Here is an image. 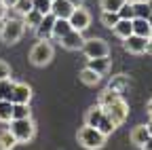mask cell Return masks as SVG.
<instances>
[{
    "label": "cell",
    "mask_w": 152,
    "mask_h": 150,
    "mask_svg": "<svg viewBox=\"0 0 152 150\" xmlns=\"http://www.w3.org/2000/svg\"><path fill=\"white\" fill-rule=\"evenodd\" d=\"M9 131L15 135L17 144H28L36 135V125L32 119H11Z\"/></svg>",
    "instance_id": "cell-1"
},
{
    "label": "cell",
    "mask_w": 152,
    "mask_h": 150,
    "mask_svg": "<svg viewBox=\"0 0 152 150\" xmlns=\"http://www.w3.org/2000/svg\"><path fill=\"white\" fill-rule=\"evenodd\" d=\"M78 142H80L87 150H99V148L106 144V135L99 133L97 127H89V125H85V127L78 131Z\"/></svg>",
    "instance_id": "cell-2"
},
{
    "label": "cell",
    "mask_w": 152,
    "mask_h": 150,
    "mask_svg": "<svg viewBox=\"0 0 152 150\" xmlns=\"http://www.w3.org/2000/svg\"><path fill=\"white\" fill-rule=\"evenodd\" d=\"M26 32V26L23 21L19 19H9V21H2L0 23V38H2L7 45H15L21 40V36Z\"/></svg>",
    "instance_id": "cell-3"
},
{
    "label": "cell",
    "mask_w": 152,
    "mask_h": 150,
    "mask_svg": "<svg viewBox=\"0 0 152 150\" xmlns=\"http://www.w3.org/2000/svg\"><path fill=\"white\" fill-rule=\"evenodd\" d=\"M80 51L85 53L87 59H97V57H108V55H110V47L102 38H89V40H85Z\"/></svg>",
    "instance_id": "cell-4"
},
{
    "label": "cell",
    "mask_w": 152,
    "mask_h": 150,
    "mask_svg": "<svg viewBox=\"0 0 152 150\" xmlns=\"http://www.w3.org/2000/svg\"><path fill=\"white\" fill-rule=\"evenodd\" d=\"M53 59V47L47 42V40H40L36 42L30 51V61L34 66H47L49 61Z\"/></svg>",
    "instance_id": "cell-5"
},
{
    "label": "cell",
    "mask_w": 152,
    "mask_h": 150,
    "mask_svg": "<svg viewBox=\"0 0 152 150\" xmlns=\"http://www.w3.org/2000/svg\"><path fill=\"white\" fill-rule=\"evenodd\" d=\"M104 112L114 121V125H123L125 121H127V116H129V104L121 97V100H116L114 104H110L108 108H104Z\"/></svg>",
    "instance_id": "cell-6"
},
{
    "label": "cell",
    "mask_w": 152,
    "mask_h": 150,
    "mask_svg": "<svg viewBox=\"0 0 152 150\" xmlns=\"http://www.w3.org/2000/svg\"><path fill=\"white\" fill-rule=\"evenodd\" d=\"M68 21H70L72 30H76V32H85V30L91 26V13H89L85 7H74L72 15L68 17Z\"/></svg>",
    "instance_id": "cell-7"
},
{
    "label": "cell",
    "mask_w": 152,
    "mask_h": 150,
    "mask_svg": "<svg viewBox=\"0 0 152 150\" xmlns=\"http://www.w3.org/2000/svg\"><path fill=\"white\" fill-rule=\"evenodd\" d=\"M59 42H61V47H64V49H68V51H80V49H83L85 38H83V32L70 30L66 36H61V38H59Z\"/></svg>",
    "instance_id": "cell-8"
},
{
    "label": "cell",
    "mask_w": 152,
    "mask_h": 150,
    "mask_svg": "<svg viewBox=\"0 0 152 150\" xmlns=\"http://www.w3.org/2000/svg\"><path fill=\"white\" fill-rule=\"evenodd\" d=\"M53 23H55V15H45L42 17V21L36 26V36H38V40H51L53 38Z\"/></svg>",
    "instance_id": "cell-9"
},
{
    "label": "cell",
    "mask_w": 152,
    "mask_h": 150,
    "mask_svg": "<svg viewBox=\"0 0 152 150\" xmlns=\"http://www.w3.org/2000/svg\"><path fill=\"white\" fill-rule=\"evenodd\" d=\"M32 100V89L26 83H15L11 93V104H30Z\"/></svg>",
    "instance_id": "cell-10"
},
{
    "label": "cell",
    "mask_w": 152,
    "mask_h": 150,
    "mask_svg": "<svg viewBox=\"0 0 152 150\" xmlns=\"http://www.w3.org/2000/svg\"><path fill=\"white\" fill-rule=\"evenodd\" d=\"M146 40H148V38H142V36L131 34V36H127V38H125L123 49H125L127 53H133V55H142V53H146Z\"/></svg>",
    "instance_id": "cell-11"
},
{
    "label": "cell",
    "mask_w": 152,
    "mask_h": 150,
    "mask_svg": "<svg viewBox=\"0 0 152 150\" xmlns=\"http://www.w3.org/2000/svg\"><path fill=\"white\" fill-rule=\"evenodd\" d=\"M74 11V4L68 0H53L51 2V15H55L57 19H68Z\"/></svg>",
    "instance_id": "cell-12"
},
{
    "label": "cell",
    "mask_w": 152,
    "mask_h": 150,
    "mask_svg": "<svg viewBox=\"0 0 152 150\" xmlns=\"http://www.w3.org/2000/svg\"><path fill=\"white\" fill-rule=\"evenodd\" d=\"M131 28L135 36H142V38H150L152 36V28L148 23V19H140V17H133L131 19Z\"/></svg>",
    "instance_id": "cell-13"
},
{
    "label": "cell",
    "mask_w": 152,
    "mask_h": 150,
    "mask_svg": "<svg viewBox=\"0 0 152 150\" xmlns=\"http://www.w3.org/2000/svg\"><path fill=\"white\" fill-rule=\"evenodd\" d=\"M102 116H104V108L97 104V106H91L89 110H87V114H85V125H89V127H97V123L102 121Z\"/></svg>",
    "instance_id": "cell-14"
},
{
    "label": "cell",
    "mask_w": 152,
    "mask_h": 150,
    "mask_svg": "<svg viewBox=\"0 0 152 150\" xmlns=\"http://www.w3.org/2000/svg\"><path fill=\"white\" fill-rule=\"evenodd\" d=\"M87 68H91L93 72H97V74H108L110 70V59L108 57H97V59H87Z\"/></svg>",
    "instance_id": "cell-15"
},
{
    "label": "cell",
    "mask_w": 152,
    "mask_h": 150,
    "mask_svg": "<svg viewBox=\"0 0 152 150\" xmlns=\"http://www.w3.org/2000/svg\"><path fill=\"white\" fill-rule=\"evenodd\" d=\"M150 135H148V129H146V125H137L135 129L131 131V144H135V146H144V142L148 140Z\"/></svg>",
    "instance_id": "cell-16"
},
{
    "label": "cell",
    "mask_w": 152,
    "mask_h": 150,
    "mask_svg": "<svg viewBox=\"0 0 152 150\" xmlns=\"http://www.w3.org/2000/svg\"><path fill=\"white\" fill-rule=\"evenodd\" d=\"M70 30H72V26H70L68 19H57V17H55V23H53V38L59 40L61 36H66Z\"/></svg>",
    "instance_id": "cell-17"
},
{
    "label": "cell",
    "mask_w": 152,
    "mask_h": 150,
    "mask_svg": "<svg viewBox=\"0 0 152 150\" xmlns=\"http://www.w3.org/2000/svg\"><path fill=\"white\" fill-rule=\"evenodd\" d=\"M121 91H114V89H106L104 93H99V106L102 108H108L110 104H114L116 100H121Z\"/></svg>",
    "instance_id": "cell-18"
},
{
    "label": "cell",
    "mask_w": 152,
    "mask_h": 150,
    "mask_svg": "<svg viewBox=\"0 0 152 150\" xmlns=\"http://www.w3.org/2000/svg\"><path fill=\"white\" fill-rule=\"evenodd\" d=\"M114 30V34L118 36V38H127V36H131L133 34V28H131V19H118V23L112 28Z\"/></svg>",
    "instance_id": "cell-19"
},
{
    "label": "cell",
    "mask_w": 152,
    "mask_h": 150,
    "mask_svg": "<svg viewBox=\"0 0 152 150\" xmlns=\"http://www.w3.org/2000/svg\"><path fill=\"white\" fill-rule=\"evenodd\" d=\"M97 129H99V133H104L106 138L108 135H112L114 133V131H116V125H114V121L106 114V112H104V116H102V121L97 123Z\"/></svg>",
    "instance_id": "cell-20"
},
{
    "label": "cell",
    "mask_w": 152,
    "mask_h": 150,
    "mask_svg": "<svg viewBox=\"0 0 152 150\" xmlns=\"http://www.w3.org/2000/svg\"><path fill=\"white\" fill-rule=\"evenodd\" d=\"M80 80L85 83V85H89V87H95L99 80H102V74H97V72H93L91 68H85L83 72H80Z\"/></svg>",
    "instance_id": "cell-21"
},
{
    "label": "cell",
    "mask_w": 152,
    "mask_h": 150,
    "mask_svg": "<svg viewBox=\"0 0 152 150\" xmlns=\"http://www.w3.org/2000/svg\"><path fill=\"white\" fill-rule=\"evenodd\" d=\"M17 146V140L15 135L11 133V131H0V150H13Z\"/></svg>",
    "instance_id": "cell-22"
},
{
    "label": "cell",
    "mask_w": 152,
    "mask_h": 150,
    "mask_svg": "<svg viewBox=\"0 0 152 150\" xmlns=\"http://www.w3.org/2000/svg\"><path fill=\"white\" fill-rule=\"evenodd\" d=\"M42 17H45L42 13H38L36 9H32L30 13H26V15H23V26H28V28H34V30H36V26L42 21Z\"/></svg>",
    "instance_id": "cell-23"
},
{
    "label": "cell",
    "mask_w": 152,
    "mask_h": 150,
    "mask_svg": "<svg viewBox=\"0 0 152 150\" xmlns=\"http://www.w3.org/2000/svg\"><path fill=\"white\" fill-rule=\"evenodd\" d=\"M11 119H13V104L0 100V123H11Z\"/></svg>",
    "instance_id": "cell-24"
},
{
    "label": "cell",
    "mask_w": 152,
    "mask_h": 150,
    "mask_svg": "<svg viewBox=\"0 0 152 150\" xmlns=\"http://www.w3.org/2000/svg\"><path fill=\"white\" fill-rule=\"evenodd\" d=\"M13 119H32L30 104H13Z\"/></svg>",
    "instance_id": "cell-25"
},
{
    "label": "cell",
    "mask_w": 152,
    "mask_h": 150,
    "mask_svg": "<svg viewBox=\"0 0 152 150\" xmlns=\"http://www.w3.org/2000/svg\"><path fill=\"white\" fill-rule=\"evenodd\" d=\"M133 13H135V17H140V19H148L152 15V9L148 7V2H133Z\"/></svg>",
    "instance_id": "cell-26"
},
{
    "label": "cell",
    "mask_w": 152,
    "mask_h": 150,
    "mask_svg": "<svg viewBox=\"0 0 152 150\" xmlns=\"http://www.w3.org/2000/svg\"><path fill=\"white\" fill-rule=\"evenodd\" d=\"M118 13H114V11H102V23L106 26V28H114L118 23Z\"/></svg>",
    "instance_id": "cell-27"
},
{
    "label": "cell",
    "mask_w": 152,
    "mask_h": 150,
    "mask_svg": "<svg viewBox=\"0 0 152 150\" xmlns=\"http://www.w3.org/2000/svg\"><path fill=\"white\" fill-rule=\"evenodd\" d=\"M129 85V78H127V74H118V76H114L108 85V89H114V91H123V87Z\"/></svg>",
    "instance_id": "cell-28"
},
{
    "label": "cell",
    "mask_w": 152,
    "mask_h": 150,
    "mask_svg": "<svg viewBox=\"0 0 152 150\" xmlns=\"http://www.w3.org/2000/svg\"><path fill=\"white\" fill-rule=\"evenodd\" d=\"M125 2L127 0H99V7H102V11H114L116 13Z\"/></svg>",
    "instance_id": "cell-29"
},
{
    "label": "cell",
    "mask_w": 152,
    "mask_h": 150,
    "mask_svg": "<svg viewBox=\"0 0 152 150\" xmlns=\"http://www.w3.org/2000/svg\"><path fill=\"white\" fill-rule=\"evenodd\" d=\"M116 13H118L121 19H133V17H135V13H133V2H129V0H127V2H125Z\"/></svg>",
    "instance_id": "cell-30"
},
{
    "label": "cell",
    "mask_w": 152,
    "mask_h": 150,
    "mask_svg": "<svg viewBox=\"0 0 152 150\" xmlns=\"http://www.w3.org/2000/svg\"><path fill=\"white\" fill-rule=\"evenodd\" d=\"M19 15H26V13H30L32 9H34V4H32V0H17V2H15V7H13Z\"/></svg>",
    "instance_id": "cell-31"
},
{
    "label": "cell",
    "mask_w": 152,
    "mask_h": 150,
    "mask_svg": "<svg viewBox=\"0 0 152 150\" xmlns=\"http://www.w3.org/2000/svg\"><path fill=\"white\" fill-rule=\"evenodd\" d=\"M32 4L38 13H42V15H49L51 13V0H32Z\"/></svg>",
    "instance_id": "cell-32"
},
{
    "label": "cell",
    "mask_w": 152,
    "mask_h": 150,
    "mask_svg": "<svg viewBox=\"0 0 152 150\" xmlns=\"http://www.w3.org/2000/svg\"><path fill=\"white\" fill-rule=\"evenodd\" d=\"M7 78H11V66L4 59H0V80H7Z\"/></svg>",
    "instance_id": "cell-33"
},
{
    "label": "cell",
    "mask_w": 152,
    "mask_h": 150,
    "mask_svg": "<svg viewBox=\"0 0 152 150\" xmlns=\"http://www.w3.org/2000/svg\"><path fill=\"white\" fill-rule=\"evenodd\" d=\"M4 17H7V7H4L2 2H0V23L4 21Z\"/></svg>",
    "instance_id": "cell-34"
},
{
    "label": "cell",
    "mask_w": 152,
    "mask_h": 150,
    "mask_svg": "<svg viewBox=\"0 0 152 150\" xmlns=\"http://www.w3.org/2000/svg\"><path fill=\"white\" fill-rule=\"evenodd\" d=\"M0 2H2V4H4L7 9H13V7H15V2H17V0H0Z\"/></svg>",
    "instance_id": "cell-35"
},
{
    "label": "cell",
    "mask_w": 152,
    "mask_h": 150,
    "mask_svg": "<svg viewBox=\"0 0 152 150\" xmlns=\"http://www.w3.org/2000/svg\"><path fill=\"white\" fill-rule=\"evenodd\" d=\"M142 150H152V138H148V140L144 142V146H142Z\"/></svg>",
    "instance_id": "cell-36"
},
{
    "label": "cell",
    "mask_w": 152,
    "mask_h": 150,
    "mask_svg": "<svg viewBox=\"0 0 152 150\" xmlns=\"http://www.w3.org/2000/svg\"><path fill=\"white\" fill-rule=\"evenodd\" d=\"M146 53H150V55H152V36L146 40Z\"/></svg>",
    "instance_id": "cell-37"
},
{
    "label": "cell",
    "mask_w": 152,
    "mask_h": 150,
    "mask_svg": "<svg viewBox=\"0 0 152 150\" xmlns=\"http://www.w3.org/2000/svg\"><path fill=\"white\" fill-rule=\"evenodd\" d=\"M146 112H148V114H150V119H152V100L148 102V106H146Z\"/></svg>",
    "instance_id": "cell-38"
},
{
    "label": "cell",
    "mask_w": 152,
    "mask_h": 150,
    "mask_svg": "<svg viewBox=\"0 0 152 150\" xmlns=\"http://www.w3.org/2000/svg\"><path fill=\"white\" fill-rule=\"evenodd\" d=\"M146 129H148V135H150V138H152V119H150V123H148V125H146Z\"/></svg>",
    "instance_id": "cell-39"
},
{
    "label": "cell",
    "mask_w": 152,
    "mask_h": 150,
    "mask_svg": "<svg viewBox=\"0 0 152 150\" xmlns=\"http://www.w3.org/2000/svg\"><path fill=\"white\" fill-rule=\"evenodd\" d=\"M68 2H72L74 7H80V2H83V0H68Z\"/></svg>",
    "instance_id": "cell-40"
},
{
    "label": "cell",
    "mask_w": 152,
    "mask_h": 150,
    "mask_svg": "<svg viewBox=\"0 0 152 150\" xmlns=\"http://www.w3.org/2000/svg\"><path fill=\"white\" fill-rule=\"evenodd\" d=\"M129 2H146V0H129Z\"/></svg>",
    "instance_id": "cell-41"
},
{
    "label": "cell",
    "mask_w": 152,
    "mask_h": 150,
    "mask_svg": "<svg viewBox=\"0 0 152 150\" xmlns=\"http://www.w3.org/2000/svg\"><path fill=\"white\" fill-rule=\"evenodd\" d=\"M148 23H150V28H152V15H150V17H148Z\"/></svg>",
    "instance_id": "cell-42"
},
{
    "label": "cell",
    "mask_w": 152,
    "mask_h": 150,
    "mask_svg": "<svg viewBox=\"0 0 152 150\" xmlns=\"http://www.w3.org/2000/svg\"><path fill=\"white\" fill-rule=\"evenodd\" d=\"M146 2H148V7H150V9H152V0H146Z\"/></svg>",
    "instance_id": "cell-43"
},
{
    "label": "cell",
    "mask_w": 152,
    "mask_h": 150,
    "mask_svg": "<svg viewBox=\"0 0 152 150\" xmlns=\"http://www.w3.org/2000/svg\"><path fill=\"white\" fill-rule=\"evenodd\" d=\"M0 100H2V95H0Z\"/></svg>",
    "instance_id": "cell-44"
},
{
    "label": "cell",
    "mask_w": 152,
    "mask_h": 150,
    "mask_svg": "<svg viewBox=\"0 0 152 150\" xmlns=\"http://www.w3.org/2000/svg\"><path fill=\"white\" fill-rule=\"evenodd\" d=\"M51 2H53V0H51Z\"/></svg>",
    "instance_id": "cell-45"
}]
</instances>
